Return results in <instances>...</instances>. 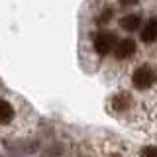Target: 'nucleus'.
<instances>
[{"instance_id": "1", "label": "nucleus", "mask_w": 157, "mask_h": 157, "mask_svg": "<svg viewBox=\"0 0 157 157\" xmlns=\"http://www.w3.org/2000/svg\"><path fill=\"white\" fill-rule=\"evenodd\" d=\"M130 82L136 90H141V92L157 88V67L149 65V63L137 65L130 75Z\"/></svg>"}, {"instance_id": "2", "label": "nucleus", "mask_w": 157, "mask_h": 157, "mask_svg": "<svg viewBox=\"0 0 157 157\" xmlns=\"http://www.w3.org/2000/svg\"><path fill=\"white\" fill-rule=\"evenodd\" d=\"M118 43V37L116 33L108 32V29H100V32L94 33V37H92V47H94V51L98 55H108V53L114 51Z\"/></svg>"}, {"instance_id": "3", "label": "nucleus", "mask_w": 157, "mask_h": 157, "mask_svg": "<svg viewBox=\"0 0 157 157\" xmlns=\"http://www.w3.org/2000/svg\"><path fill=\"white\" fill-rule=\"evenodd\" d=\"M134 108V96L128 92H116L114 96H110V110L114 114H126Z\"/></svg>"}, {"instance_id": "4", "label": "nucleus", "mask_w": 157, "mask_h": 157, "mask_svg": "<svg viewBox=\"0 0 157 157\" xmlns=\"http://www.w3.org/2000/svg\"><path fill=\"white\" fill-rule=\"evenodd\" d=\"M137 53V43H136V39H132V37H124V39H118V43H116V47H114V55L116 59H130V57H134Z\"/></svg>"}, {"instance_id": "5", "label": "nucleus", "mask_w": 157, "mask_h": 157, "mask_svg": "<svg viewBox=\"0 0 157 157\" xmlns=\"http://www.w3.org/2000/svg\"><path fill=\"white\" fill-rule=\"evenodd\" d=\"M140 37L144 43H155L157 41V18H149L140 29Z\"/></svg>"}, {"instance_id": "6", "label": "nucleus", "mask_w": 157, "mask_h": 157, "mask_svg": "<svg viewBox=\"0 0 157 157\" xmlns=\"http://www.w3.org/2000/svg\"><path fill=\"white\" fill-rule=\"evenodd\" d=\"M120 28L128 33H134L136 29L141 28V16L140 14H126L120 18Z\"/></svg>"}, {"instance_id": "7", "label": "nucleus", "mask_w": 157, "mask_h": 157, "mask_svg": "<svg viewBox=\"0 0 157 157\" xmlns=\"http://www.w3.org/2000/svg\"><path fill=\"white\" fill-rule=\"evenodd\" d=\"M14 116H16V112H14V106L10 104L8 100L0 98V126L10 124V122L14 120Z\"/></svg>"}, {"instance_id": "8", "label": "nucleus", "mask_w": 157, "mask_h": 157, "mask_svg": "<svg viewBox=\"0 0 157 157\" xmlns=\"http://www.w3.org/2000/svg\"><path fill=\"white\" fill-rule=\"evenodd\" d=\"M112 16H114V10H112V8H104L100 14H98L96 22L100 24V26H104V24H108V22H110V18H112Z\"/></svg>"}, {"instance_id": "9", "label": "nucleus", "mask_w": 157, "mask_h": 157, "mask_svg": "<svg viewBox=\"0 0 157 157\" xmlns=\"http://www.w3.org/2000/svg\"><path fill=\"white\" fill-rule=\"evenodd\" d=\"M140 157H157V147L155 145H145L140 149Z\"/></svg>"}, {"instance_id": "10", "label": "nucleus", "mask_w": 157, "mask_h": 157, "mask_svg": "<svg viewBox=\"0 0 157 157\" xmlns=\"http://www.w3.org/2000/svg\"><path fill=\"white\" fill-rule=\"evenodd\" d=\"M120 4L122 6H136L137 0H120Z\"/></svg>"}, {"instance_id": "11", "label": "nucleus", "mask_w": 157, "mask_h": 157, "mask_svg": "<svg viewBox=\"0 0 157 157\" xmlns=\"http://www.w3.org/2000/svg\"><path fill=\"white\" fill-rule=\"evenodd\" d=\"M106 157H124V155L120 151H110V153H106Z\"/></svg>"}]
</instances>
